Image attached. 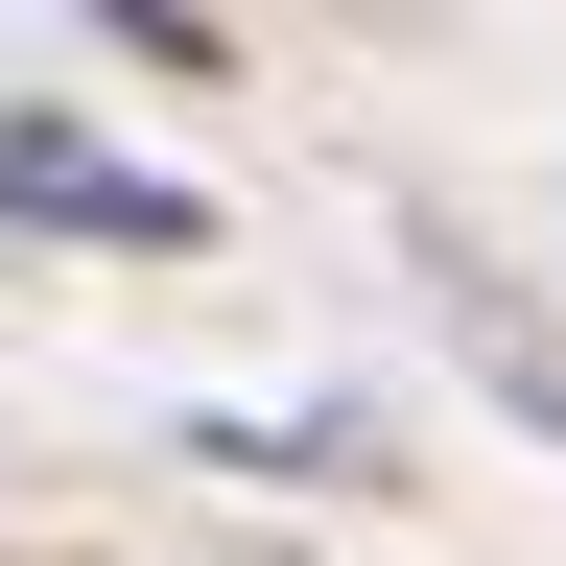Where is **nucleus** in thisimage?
Segmentation results:
<instances>
[]
</instances>
